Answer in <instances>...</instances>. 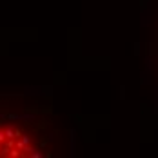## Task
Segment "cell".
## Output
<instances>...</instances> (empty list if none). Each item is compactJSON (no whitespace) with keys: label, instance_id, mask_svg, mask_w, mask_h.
Returning a JSON list of instances; mask_svg holds the SVG:
<instances>
[{"label":"cell","instance_id":"obj_1","mask_svg":"<svg viewBox=\"0 0 158 158\" xmlns=\"http://www.w3.org/2000/svg\"><path fill=\"white\" fill-rule=\"evenodd\" d=\"M53 122L33 107L0 106V158L49 156Z\"/></svg>","mask_w":158,"mask_h":158}]
</instances>
